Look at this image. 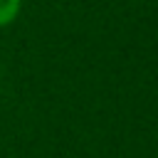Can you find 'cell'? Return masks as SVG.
Segmentation results:
<instances>
[{"instance_id":"6da1fadb","label":"cell","mask_w":158,"mask_h":158,"mask_svg":"<svg viewBox=\"0 0 158 158\" xmlns=\"http://www.w3.org/2000/svg\"><path fill=\"white\" fill-rule=\"evenodd\" d=\"M20 5H22V0H0V27L10 25L20 15Z\"/></svg>"}]
</instances>
